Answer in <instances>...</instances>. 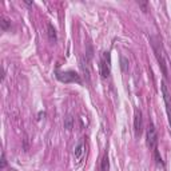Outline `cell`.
I'll return each mask as SVG.
<instances>
[{"instance_id":"obj_3","label":"cell","mask_w":171,"mask_h":171,"mask_svg":"<svg viewBox=\"0 0 171 171\" xmlns=\"http://www.w3.org/2000/svg\"><path fill=\"white\" fill-rule=\"evenodd\" d=\"M146 138H147V146L150 147L152 151L158 150V134L157 128L152 123H150L146 128Z\"/></svg>"},{"instance_id":"obj_8","label":"cell","mask_w":171,"mask_h":171,"mask_svg":"<svg viewBox=\"0 0 171 171\" xmlns=\"http://www.w3.org/2000/svg\"><path fill=\"white\" fill-rule=\"evenodd\" d=\"M47 30H48V38H49V40H51L52 43H55L56 39H58V35H56V30L54 28V25L51 24V23H48V24H47Z\"/></svg>"},{"instance_id":"obj_4","label":"cell","mask_w":171,"mask_h":171,"mask_svg":"<svg viewBox=\"0 0 171 171\" xmlns=\"http://www.w3.org/2000/svg\"><path fill=\"white\" fill-rule=\"evenodd\" d=\"M161 87H162V94H163L164 104H166V111H167V116H168V123H170V127H171V92L164 80L162 82Z\"/></svg>"},{"instance_id":"obj_10","label":"cell","mask_w":171,"mask_h":171,"mask_svg":"<svg viewBox=\"0 0 171 171\" xmlns=\"http://www.w3.org/2000/svg\"><path fill=\"white\" fill-rule=\"evenodd\" d=\"M64 128L68 130V131L73 128V118L71 115H68V116L64 118Z\"/></svg>"},{"instance_id":"obj_13","label":"cell","mask_w":171,"mask_h":171,"mask_svg":"<svg viewBox=\"0 0 171 171\" xmlns=\"http://www.w3.org/2000/svg\"><path fill=\"white\" fill-rule=\"evenodd\" d=\"M5 166H7V159H5V154L1 152V163H0V167L4 168Z\"/></svg>"},{"instance_id":"obj_14","label":"cell","mask_w":171,"mask_h":171,"mask_svg":"<svg viewBox=\"0 0 171 171\" xmlns=\"http://www.w3.org/2000/svg\"><path fill=\"white\" fill-rule=\"evenodd\" d=\"M139 5H142V7H143V11L144 12H147V3H142V1H139Z\"/></svg>"},{"instance_id":"obj_9","label":"cell","mask_w":171,"mask_h":171,"mask_svg":"<svg viewBox=\"0 0 171 171\" xmlns=\"http://www.w3.org/2000/svg\"><path fill=\"white\" fill-rule=\"evenodd\" d=\"M110 170V161H108V155L106 154L104 157L102 158L100 162V167H99V171H108Z\"/></svg>"},{"instance_id":"obj_15","label":"cell","mask_w":171,"mask_h":171,"mask_svg":"<svg viewBox=\"0 0 171 171\" xmlns=\"http://www.w3.org/2000/svg\"><path fill=\"white\" fill-rule=\"evenodd\" d=\"M44 115H45L44 112H39V118L38 119H42V116H44Z\"/></svg>"},{"instance_id":"obj_6","label":"cell","mask_w":171,"mask_h":171,"mask_svg":"<svg viewBox=\"0 0 171 171\" xmlns=\"http://www.w3.org/2000/svg\"><path fill=\"white\" fill-rule=\"evenodd\" d=\"M134 131H135L136 136H140L143 133V122H142L140 110H135V114H134Z\"/></svg>"},{"instance_id":"obj_12","label":"cell","mask_w":171,"mask_h":171,"mask_svg":"<svg viewBox=\"0 0 171 171\" xmlns=\"http://www.w3.org/2000/svg\"><path fill=\"white\" fill-rule=\"evenodd\" d=\"M120 68H122L123 72H126L128 70V60L126 59V56H120Z\"/></svg>"},{"instance_id":"obj_11","label":"cell","mask_w":171,"mask_h":171,"mask_svg":"<svg viewBox=\"0 0 171 171\" xmlns=\"http://www.w3.org/2000/svg\"><path fill=\"white\" fill-rule=\"evenodd\" d=\"M0 27H1L3 31H7L8 28L11 27V20H8L7 18L1 16V18H0Z\"/></svg>"},{"instance_id":"obj_1","label":"cell","mask_w":171,"mask_h":171,"mask_svg":"<svg viewBox=\"0 0 171 171\" xmlns=\"http://www.w3.org/2000/svg\"><path fill=\"white\" fill-rule=\"evenodd\" d=\"M151 44H152V48L155 51V55H157V59L159 62V66L162 68V72H163L164 76H167V68H166V55H164V49L162 47V44L158 40L151 38Z\"/></svg>"},{"instance_id":"obj_7","label":"cell","mask_w":171,"mask_h":171,"mask_svg":"<svg viewBox=\"0 0 171 171\" xmlns=\"http://www.w3.org/2000/svg\"><path fill=\"white\" fill-rule=\"evenodd\" d=\"M83 155H84V140L80 139L79 142H78L76 146H75V150H73V158H75L76 163L80 162V159L83 158Z\"/></svg>"},{"instance_id":"obj_5","label":"cell","mask_w":171,"mask_h":171,"mask_svg":"<svg viewBox=\"0 0 171 171\" xmlns=\"http://www.w3.org/2000/svg\"><path fill=\"white\" fill-rule=\"evenodd\" d=\"M100 75L102 78H107L111 71V60H110V52H104L100 60Z\"/></svg>"},{"instance_id":"obj_2","label":"cell","mask_w":171,"mask_h":171,"mask_svg":"<svg viewBox=\"0 0 171 171\" xmlns=\"http://www.w3.org/2000/svg\"><path fill=\"white\" fill-rule=\"evenodd\" d=\"M55 76L62 83H82L80 76L75 71H56Z\"/></svg>"}]
</instances>
